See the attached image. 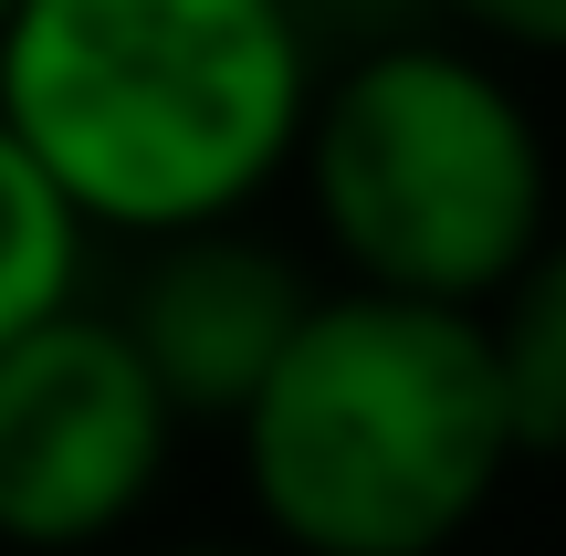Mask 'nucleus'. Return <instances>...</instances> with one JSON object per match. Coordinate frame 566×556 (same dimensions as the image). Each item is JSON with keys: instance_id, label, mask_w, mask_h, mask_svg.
<instances>
[{"instance_id": "6e6552de", "label": "nucleus", "mask_w": 566, "mask_h": 556, "mask_svg": "<svg viewBox=\"0 0 566 556\" xmlns=\"http://www.w3.org/2000/svg\"><path fill=\"white\" fill-rule=\"evenodd\" d=\"M441 32L483 42V53H556L566 63V0H430Z\"/></svg>"}, {"instance_id": "20e7f679", "label": "nucleus", "mask_w": 566, "mask_h": 556, "mask_svg": "<svg viewBox=\"0 0 566 556\" xmlns=\"http://www.w3.org/2000/svg\"><path fill=\"white\" fill-rule=\"evenodd\" d=\"M179 462V410L105 305H74L0 347V546L95 556L158 504Z\"/></svg>"}, {"instance_id": "39448f33", "label": "nucleus", "mask_w": 566, "mask_h": 556, "mask_svg": "<svg viewBox=\"0 0 566 556\" xmlns=\"http://www.w3.org/2000/svg\"><path fill=\"white\" fill-rule=\"evenodd\" d=\"M315 294L325 284L273 231L221 221V231H179V242H137L105 315L137 347V368L158 378V399L179 410V431H242V410L273 389L283 347L304 336Z\"/></svg>"}, {"instance_id": "1a4fd4ad", "label": "nucleus", "mask_w": 566, "mask_h": 556, "mask_svg": "<svg viewBox=\"0 0 566 556\" xmlns=\"http://www.w3.org/2000/svg\"><path fill=\"white\" fill-rule=\"evenodd\" d=\"M158 556H273V546H210L200 536V546H158Z\"/></svg>"}, {"instance_id": "f257e3e1", "label": "nucleus", "mask_w": 566, "mask_h": 556, "mask_svg": "<svg viewBox=\"0 0 566 556\" xmlns=\"http://www.w3.org/2000/svg\"><path fill=\"white\" fill-rule=\"evenodd\" d=\"M315 84L294 0H21L0 32V126L126 252L252 221L304 158Z\"/></svg>"}, {"instance_id": "423d86ee", "label": "nucleus", "mask_w": 566, "mask_h": 556, "mask_svg": "<svg viewBox=\"0 0 566 556\" xmlns=\"http://www.w3.org/2000/svg\"><path fill=\"white\" fill-rule=\"evenodd\" d=\"M74 305H95V231L53 189V168L0 126V347H21Z\"/></svg>"}, {"instance_id": "f03ea898", "label": "nucleus", "mask_w": 566, "mask_h": 556, "mask_svg": "<svg viewBox=\"0 0 566 556\" xmlns=\"http://www.w3.org/2000/svg\"><path fill=\"white\" fill-rule=\"evenodd\" d=\"M231 441L273 556H451L525 462L493 315L357 284L315 294Z\"/></svg>"}, {"instance_id": "9d476101", "label": "nucleus", "mask_w": 566, "mask_h": 556, "mask_svg": "<svg viewBox=\"0 0 566 556\" xmlns=\"http://www.w3.org/2000/svg\"><path fill=\"white\" fill-rule=\"evenodd\" d=\"M11 11H21V0H0V32H11Z\"/></svg>"}, {"instance_id": "0eeeda50", "label": "nucleus", "mask_w": 566, "mask_h": 556, "mask_svg": "<svg viewBox=\"0 0 566 556\" xmlns=\"http://www.w3.org/2000/svg\"><path fill=\"white\" fill-rule=\"evenodd\" d=\"M493 357H504V389H514L525 462H556L566 452V221L514 273V294L493 305Z\"/></svg>"}, {"instance_id": "7ed1b4c3", "label": "nucleus", "mask_w": 566, "mask_h": 556, "mask_svg": "<svg viewBox=\"0 0 566 556\" xmlns=\"http://www.w3.org/2000/svg\"><path fill=\"white\" fill-rule=\"evenodd\" d=\"M357 294L493 315L556 231V158L514 74L462 32L357 53L315 84L294 158Z\"/></svg>"}]
</instances>
